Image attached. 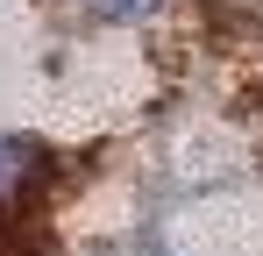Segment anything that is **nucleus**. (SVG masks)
Wrapping results in <instances>:
<instances>
[{"label": "nucleus", "instance_id": "f257e3e1", "mask_svg": "<svg viewBox=\"0 0 263 256\" xmlns=\"http://www.w3.org/2000/svg\"><path fill=\"white\" fill-rule=\"evenodd\" d=\"M36 178H43V150L22 142V135H0V213L14 207V199H29Z\"/></svg>", "mask_w": 263, "mask_h": 256}, {"label": "nucleus", "instance_id": "f03ea898", "mask_svg": "<svg viewBox=\"0 0 263 256\" xmlns=\"http://www.w3.org/2000/svg\"><path fill=\"white\" fill-rule=\"evenodd\" d=\"M92 7H100V14H149L157 0H92Z\"/></svg>", "mask_w": 263, "mask_h": 256}]
</instances>
